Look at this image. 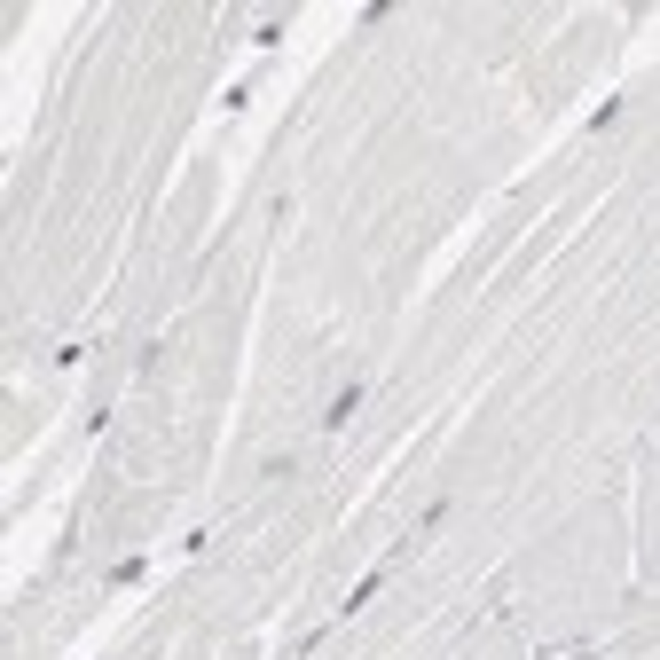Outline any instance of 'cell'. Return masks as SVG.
I'll return each mask as SVG.
<instances>
[{"mask_svg": "<svg viewBox=\"0 0 660 660\" xmlns=\"http://www.w3.org/2000/svg\"><path fill=\"white\" fill-rule=\"evenodd\" d=\"M354 409H362V386H346V393H338V401L323 409V425H330V432H338V425H354Z\"/></svg>", "mask_w": 660, "mask_h": 660, "instance_id": "cell-1", "label": "cell"}]
</instances>
